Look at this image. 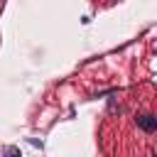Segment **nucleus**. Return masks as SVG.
<instances>
[{"label":"nucleus","mask_w":157,"mask_h":157,"mask_svg":"<svg viewBox=\"0 0 157 157\" xmlns=\"http://www.w3.org/2000/svg\"><path fill=\"white\" fill-rule=\"evenodd\" d=\"M137 125L142 128V130H147V132H152L155 128H157V120L150 115V113H145V115H137Z\"/></svg>","instance_id":"obj_1"},{"label":"nucleus","mask_w":157,"mask_h":157,"mask_svg":"<svg viewBox=\"0 0 157 157\" xmlns=\"http://www.w3.org/2000/svg\"><path fill=\"white\" fill-rule=\"evenodd\" d=\"M7 157H17V150H15V147H10V150H7Z\"/></svg>","instance_id":"obj_2"}]
</instances>
